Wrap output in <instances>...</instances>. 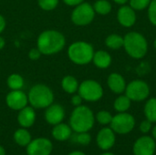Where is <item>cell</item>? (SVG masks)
I'll return each instance as SVG.
<instances>
[{"mask_svg":"<svg viewBox=\"0 0 156 155\" xmlns=\"http://www.w3.org/2000/svg\"><path fill=\"white\" fill-rule=\"evenodd\" d=\"M66 44L63 34L57 30H46L42 32L37 42V48L44 55H53L61 51Z\"/></svg>","mask_w":156,"mask_h":155,"instance_id":"1","label":"cell"},{"mask_svg":"<svg viewBox=\"0 0 156 155\" xmlns=\"http://www.w3.org/2000/svg\"><path fill=\"white\" fill-rule=\"evenodd\" d=\"M95 117L92 111L84 105H80L74 109L69 119L70 128L75 132H87L92 129Z\"/></svg>","mask_w":156,"mask_h":155,"instance_id":"2","label":"cell"},{"mask_svg":"<svg viewBox=\"0 0 156 155\" xmlns=\"http://www.w3.org/2000/svg\"><path fill=\"white\" fill-rule=\"evenodd\" d=\"M123 48L133 58H143L148 51V42L139 32H129L123 37Z\"/></svg>","mask_w":156,"mask_h":155,"instance_id":"3","label":"cell"},{"mask_svg":"<svg viewBox=\"0 0 156 155\" xmlns=\"http://www.w3.org/2000/svg\"><path fill=\"white\" fill-rule=\"evenodd\" d=\"M94 52L93 47L85 41L74 42L68 48L69 59L77 65H86L91 62Z\"/></svg>","mask_w":156,"mask_h":155,"instance_id":"4","label":"cell"},{"mask_svg":"<svg viewBox=\"0 0 156 155\" xmlns=\"http://www.w3.org/2000/svg\"><path fill=\"white\" fill-rule=\"evenodd\" d=\"M27 98L28 102L36 109L48 108L54 100L52 90L44 84H37L33 86L28 92Z\"/></svg>","mask_w":156,"mask_h":155,"instance_id":"5","label":"cell"},{"mask_svg":"<svg viewBox=\"0 0 156 155\" xmlns=\"http://www.w3.org/2000/svg\"><path fill=\"white\" fill-rule=\"evenodd\" d=\"M80 97L87 101H97L103 96L101 85L94 79H86L82 81L78 89Z\"/></svg>","mask_w":156,"mask_h":155,"instance_id":"6","label":"cell"},{"mask_svg":"<svg viewBox=\"0 0 156 155\" xmlns=\"http://www.w3.org/2000/svg\"><path fill=\"white\" fill-rule=\"evenodd\" d=\"M95 16L93 6L89 3H81L74 8L71 13V20L76 26H87L90 24Z\"/></svg>","mask_w":156,"mask_h":155,"instance_id":"7","label":"cell"},{"mask_svg":"<svg viewBox=\"0 0 156 155\" xmlns=\"http://www.w3.org/2000/svg\"><path fill=\"white\" fill-rule=\"evenodd\" d=\"M124 92L131 100L143 101L149 97L150 87L147 82L142 79H134L127 84Z\"/></svg>","mask_w":156,"mask_h":155,"instance_id":"8","label":"cell"},{"mask_svg":"<svg viewBox=\"0 0 156 155\" xmlns=\"http://www.w3.org/2000/svg\"><path fill=\"white\" fill-rule=\"evenodd\" d=\"M110 125L114 132L119 134H127L133 130L135 126V119L130 113L119 112L112 117Z\"/></svg>","mask_w":156,"mask_h":155,"instance_id":"9","label":"cell"},{"mask_svg":"<svg viewBox=\"0 0 156 155\" xmlns=\"http://www.w3.org/2000/svg\"><path fill=\"white\" fill-rule=\"evenodd\" d=\"M53 146L51 142L46 138H37L31 141L27 146V155H49Z\"/></svg>","mask_w":156,"mask_h":155,"instance_id":"10","label":"cell"},{"mask_svg":"<svg viewBox=\"0 0 156 155\" xmlns=\"http://www.w3.org/2000/svg\"><path fill=\"white\" fill-rule=\"evenodd\" d=\"M156 150L154 139L150 136H143L139 138L133 144L134 155H154Z\"/></svg>","mask_w":156,"mask_h":155,"instance_id":"11","label":"cell"},{"mask_svg":"<svg viewBox=\"0 0 156 155\" xmlns=\"http://www.w3.org/2000/svg\"><path fill=\"white\" fill-rule=\"evenodd\" d=\"M5 102L10 109L14 111H20L27 105L28 98L21 90H16L10 91L6 95Z\"/></svg>","mask_w":156,"mask_h":155,"instance_id":"12","label":"cell"},{"mask_svg":"<svg viewBox=\"0 0 156 155\" xmlns=\"http://www.w3.org/2000/svg\"><path fill=\"white\" fill-rule=\"evenodd\" d=\"M117 20L124 27H132L136 22V13L130 5H122L118 9Z\"/></svg>","mask_w":156,"mask_h":155,"instance_id":"13","label":"cell"},{"mask_svg":"<svg viewBox=\"0 0 156 155\" xmlns=\"http://www.w3.org/2000/svg\"><path fill=\"white\" fill-rule=\"evenodd\" d=\"M97 145L103 151L110 150L115 143V132L112 128H103L97 134Z\"/></svg>","mask_w":156,"mask_h":155,"instance_id":"14","label":"cell"},{"mask_svg":"<svg viewBox=\"0 0 156 155\" xmlns=\"http://www.w3.org/2000/svg\"><path fill=\"white\" fill-rule=\"evenodd\" d=\"M65 117V111L61 105L51 104L47 108L45 112V118L48 123L51 125H57L60 123Z\"/></svg>","mask_w":156,"mask_h":155,"instance_id":"15","label":"cell"},{"mask_svg":"<svg viewBox=\"0 0 156 155\" xmlns=\"http://www.w3.org/2000/svg\"><path fill=\"white\" fill-rule=\"evenodd\" d=\"M107 84L109 89L115 94H122L125 91L126 89V81L124 78L119 73H112L108 77Z\"/></svg>","mask_w":156,"mask_h":155,"instance_id":"16","label":"cell"},{"mask_svg":"<svg viewBox=\"0 0 156 155\" xmlns=\"http://www.w3.org/2000/svg\"><path fill=\"white\" fill-rule=\"evenodd\" d=\"M17 121L23 128L31 127L36 121V112L32 107H25L19 111Z\"/></svg>","mask_w":156,"mask_h":155,"instance_id":"17","label":"cell"},{"mask_svg":"<svg viewBox=\"0 0 156 155\" xmlns=\"http://www.w3.org/2000/svg\"><path fill=\"white\" fill-rule=\"evenodd\" d=\"M112 56L105 50H98L94 52L92 61L98 69H108L112 64Z\"/></svg>","mask_w":156,"mask_h":155,"instance_id":"18","label":"cell"},{"mask_svg":"<svg viewBox=\"0 0 156 155\" xmlns=\"http://www.w3.org/2000/svg\"><path fill=\"white\" fill-rule=\"evenodd\" d=\"M71 133H72V129L70 128V126L61 122L55 125V127L52 130V136L57 141H60V142L69 139Z\"/></svg>","mask_w":156,"mask_h":155,"instance_id":"19","label":"cell"},{"mask_svg":"<svg viewBox=\"0 0 156 155\" xmlns=\"http://www.w3.org/2000/svg\"><path fill=\"white\" fill-rule=\"evenodd\" d=\"M79 82L76 78L73 76H66L63 78L61 81V87L64 91H66L69 94H73L75 93L78 89H79Z\"/></svg>","mask_w":156,"mask_h":155,"instance_id":"20","label":"cell"},{"mask_svg":"<svg viewBox=\"0 0 156 155\" xmlns=\"http://www.w3.org/2000/svg\"><path fill=\"white\" fill-rule=\"evenodd\" d=\"M14 140L19 146H27L31 142V135L26 129H18L14 133Z\"/></svg>","mask_w":156,"mask_h":155,"instance_id":"21","label":"cell"},{"mask_svg":"<svg viewBox=\"0 0 156 155\" xmlns=\"http://www.w3.org/2000/svg\"><path fill=\"white\" fill-rule=\"evenodd\" d=\"M144 114L152 123L156 122V98H151L147 100L144 106Z\"/></svg>","mask_w":156,"mask_h":155,"instance_id":"22","label":"cell"},{"mask_svg":"<svg viewBox=\"0 0 156 155\" xmlns=\"http://www.w3.org/2000/svg\"><path fill=\"white\" fill-rule=\"evenodd\" d=\"M131 102L132 100L126 95H121L115 100L113 107L118 112H126L131 107Z\"/></svg>","mask_w":156,"mask_h":155,"instance_id":"23","label":"cell"},{"mask_svg":"<svg viewBox=\"0 0 156 155\" xmlns=\"http://www.w3.org/2000/svg\"><path fill=\"white\" fill-rule=\"evenodd\" d=\"M105 44L111 49H119L123 47V37L118 34L109 35L105 39Z\"/></svg>","mask_w":156,"mask_h":155,"instance_id":"24","label":"cell"},{"mask_svg":"<svg viewBox=\"0 0 156 155\" xmlns=\"http://www.w3.org/2000/svg\"><path fill=\"white\" fill-rule=\"evenodd\" d=\"M93 8L95 13L101 15V16H106L112 11V4L108 0H97L94 5Z\"/></svg>","mask_w":156,"mask_h":155,"instance_id":"25","label":"cell"},{"mask_svg":"<svg viewBox=\"0 0 156 155\" xmlns=\"http://www.w3.org/2000/svg\"><path fill=\"white\" fill-rule=\"evenodd\" d=\"M7 86L12 90H21L24 87V79L19 74H11L6 80Z\"/></svg>","mask_w":156,"mask_h":155,"instance_id":"26","label":"cell"},{"mask_svg":"<svg viewBox=\"0 0 156 155\" xmlns=\"http://www.w3.org/2000/svg\"><path fill=\"white\" fill-rule=\"evenodd\" d=\"M112 115L111 114V112L107 111H101L96 114V120L100 124L102 125H107L110 124L112 122Z\"/></svg>","mask_w":156,"mask_h":155,"instance_id":"27","label":"cell"},{"mask_svg":"<svg viewBox=\"0 0 156 155\" xmlns=\"http://www.w3.org/2000/svg\"><path fill=\"white\" fill-rule=\"evenodd\" d=\"M152 0H129L130 6L135 11H141L147 8Z\"/></svg>","mask_w":156,"mask_h":155,"instance_id":"28","label":"cell"},{"mask_svg":"<svg viewBox=\"0 0 156 155\" xmlns=\"http://www.w3.org/2000/svg\"><path fill=\"white\" fill-rule=\"evenodd\" d=\"M58 0H38V5L41 9L46 11L53 10L57 7Z\"/></svg>","mask_w":156,"mask_h":155,"instance_id":"29","label":"cell"},{"mask_svg":"<svg viewBox=\"0 0 156 155\" xmlns=\"http://www.w3.org/2000/svg\"><path fill=\"white\" fill-rule=\"evenodd\" d=\"M148 8V18L150 22L156 26V0H152Z\"/></svg>","mask_w":156,"mask_h":155,"instance_id":"30","label":"cell"},{"mask_svg":"<svg viewBox=\"0 0 156 155\" xmlns=\"http://www.w3.org/2000/svg\"><path fill=\"white\" fill-rule=\"evenodd\" d=\"M75 141L81 145H88V144H90V143L91 141V137L88 133V132H78V134L75 137Z\"/></svg>","mask_w":156,"mask_h":155,"instance_id":"31","label":"cell"},{"mask_svg":"<svg viewBox=\"0 0 156 155\" xmlns=\"http://www.w3.org/2000/svg\"><path fill=\"white\" fill-rule=\"evenodd\" d=\"M151 130H152V122L150 121H148L146 119L145 121H144V122H141V124H140V131H141V132L146 134Z\"/></svg>","mask_w":156,"mask_h":155,"instance_id":"32","label":"cell"},{"mask_svg":"<svg viewBox=\"0 0 156 155\" xmlns=\"http://www.w3.org/2000/svg\"><path fill=\"white\" fill-rule=\"evenodd\" d=\"M41 56V52L39 51V49L37 48H32L29 52H28V57L31 60H37Z\"/></svg>","mask_w":156,"mask_h":155,"instance_id":"33","label":"cell"},{"mask_svg":"<svg viewBox=\"0 0 156 155\" xmlns=\"http://www.w3.org/2000/svg\"><path fill=\"white\" fill-rule=\"evenodd\" d=\"M82 100H83V99L80 97V94L74 95V96H72V98H71V104L74 105V106H76V107H78V106L81 105Z\"/></svg>","mask_w":156,"mask_h":155,"instance_id":"34","label":"cell"},{"mask_svg":"<svg viewBox=\"0 0 156 155\" xmlns=\"http://www.w3.org/2000/svg\"><path fill=\"white\" fill-rule=\"evenodd\" d=\"M64 3L68 5H70V6H73V5H78L81 3L84 2V0H63Z\"/></svg>","mask_w":156,"mask_h":155,"instance_id":"35","label":"cell"},{"mask_svg":"<svg viewBox=\"0 0 156 155\" xmlns=\"http://www.w3.org/2000/svg\"><path fill=\"white\" fill-rule=\"evenodd\" d=\"M5 27V20L4 16L0 15V34L4 31Z\"/></svg>","mask_w":156,"mask_h":155,"instance_id":"36","label":"cell"},{"mask_svg":"<svg viewBox=\"0 0 156 155\" xmlns=\"http://www.w3.org/2000/svg\"><path fill=\"white\" fill-rule=\"evenodd\" d=\"M113 2H115L118 5H125L127 2H129V0H113Z\"/></svg>","mask_w":156,"mask_h":155,"instance_id":"37","label":"cell"},{"mask_svg":"<svg viewBox=\"0 0 156 155\" xmlns=\"http://www.w3.org/2000/svg\"><path fill=\"white\" fill-rule=\"evenodd\" d=\"M5 39H4L2 37H0V49H2V48L5 47Z\"/></svg>","mask_w":156,"mask_h":155,"instance_id":"38","label":"cell"},{"mask_svg":"<svg viewBox=\"0 0 156 155\" xmlns=\"http://www.w3.org/2000/svg\"><path fill=\"white\" fill-rule=\"evenodd\" d=\"M69 155H86V154H85V153H83L82 152L76 151V152H72V153H70Z\"/></svg>","mask_w":156,"mask_h":155,"instance_id":"39","label":"cell"},{"mask_svg":"<svg viewBox=\"0 0 156 155\" xmlns=\"http://www.w3.org/2000/svg\"><path fill=\"white\" fill-rule=\"evenodd\" d=\"M152 134H153V138L156 141V125L152 129Z\"/></svg>","mask_w":156,"mask_h":155,"instance_id":"40","label":"cell"},{"mask_svg":"<svg viewBox=\"0 0 156 155\" xmlns=\"http://www.w3.org/2000/svg\"><path fill=\"white\" fill-rule=\"evenodd\" d=\"M0 155H5V151L2 146H0Z\"/></svg>","mask_w":156,"mask_h":155,"instance_id":"41","label":"cell"},{"mask_svg":"<svg viewBox=\"0 0 156 155\" xmlns=\"http://www.w3.org/2000/svg\"><path fill=\"white\" fill-rule=\"evenodd\" d=\"M101 155H115L113 154V153H102V154Z\"/></svg>","mask_w":156,"mask_h":155,"instance_id":"42","label":"cell"},{"mask_svg":"<svg viewBox=\"0 0 156 155\" xmlns=\"http://www.w3.org/2000/svg\"><path fill=\"white\" fill-rule=\"evenodd\" d=\"M154 48L156 49V38L155 40H154Z\"/></svg>","mask_w":156,"mask_h":155,"instance_id":"43","label":"cell"}]
</instances>
